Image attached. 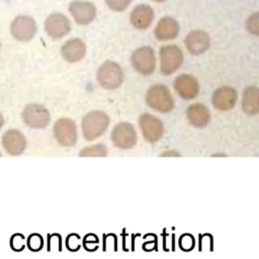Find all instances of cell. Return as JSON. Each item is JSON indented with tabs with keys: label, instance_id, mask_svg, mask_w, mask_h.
I'll return each mask as SVG.
<instances>
[{
	"label": "cell",
	"instance_id": "cell-29",
	"mask_svg": "<svg viewBox=\"0 0 259 259\" xmlns=\"http://www.w3.org/2000/svg\"><path fill=\"white\" fill-rule=\"evenodd\" d=\"M0 156H1V153H0Z\"/></svg>",
	"mask_w": 259,
	"mask_h": 259
},
{
	"label": "cell",
	"instance_id": "cell-11",
	"mask_svg": "<svg viewBox=\"0 0 259 259\" xmlns=\"http://www.w3.org/2000/svg\"><path fill=\"white\" fill-rule=\"evenodd\" d=\"M238 101V93L231 86H221L211 95L212 106L220 111H229L235 107Z\"/></svg>",
	"mask_w": 259,
	"mask_h": 259
},
{
	"label": "cell",
	"instance_id": "cell-7",
	"mask_svg": "<svg viewBox=\"0 0 259 259\" xmlns=\"http://www.w3.org/2000/svg\"><path fill=\"white\" fill-rule=\"evenodd\" d=\"M110 139L116 148L130 150L136 146L138 142V134L134 124L127 121H121L113 126Z\"/></svg>",
	"mask_w": 259,
	"mask_h": 259
},
{
	"label": "cell",
	"instance_id": "cell-26",
	"mask_svg": "<svg viewBox=\"0 0 259 259\" xmlns=\"http://www.w3.org/2000/svg\"><path fill=\"white\" fill-rule=\"evenodd\" d=\"M161 156H162V157H163V156H171V157H174V156H180V154H179L178 152H176V151L171 150V151L163 152V153L161 154Z\"/></svg>",
	"mask_w": 259,
	"mask_h": 259
},
{
	"label": "cell",
	"instance_id": "cell-23",
	"mask_svg": "<svg viewBox=\"0 0 259 259\" xmlns=\"http://www.w3.org/2000/svg\"><path fill=\"white\" fill-rule=\"evenodd\" d=\"M246 29L250 34L259 36V12H255L247 18Z\"/></svg>",
	"mask_w": 259,
	"mask_h": 259
},
{
	"label": "cell",
	"instance_id": "cell-5",
	"mask_svg": "<svg viewBox=\"0 0 259 259\" xmlns=\"http://www.w3.org/2000/svg\"><path fill=\"white\" fill-rule=\"evenodd\" d=\"M160 72L169 76L175 73L183 63V53L176 45L162 46L159 51Z\"/></svg>",
	"mask_w": 259,
	"mask_h": 259
},
{
	"label": "cell",
	"instance_id": "cell-1",
	"mask_svg": "<svg viewBox=\"0 0 259 259\" xmlns=\"http://www.w3.org/2000/svg\"><path fill=\"white\" fill-rule=\"evenodd\" d=\"M147 105L160 113H168L174 109L175 100L170 89L164 84H154L146 92Z\"/></svg>",
	"mask_w": 259,
	"mask_h": 259
},
{
	"label": "cell",
	"instance_id": "cell-14",
	"mask_svg": "<svg viewBox=\"0 0 259 259\" xmlns=\"http://www.w3.org/2000/svg\"><path fill=\"white\" fill-rule=\"evenodd\" d=\"M5 151L11 156L21 155L26 148V139L24 135L15 128L6 131L1 139Z\"/></svg>",
	"mask_w": 259,
	"mask_h": 259
},
{
	"label": "cell",
	"instance_id": "cell-12",
	"mask_svg": "<svg viewBox=\"0 0 259 259\" xmlns=\"http://www.w3.org/2000/svg\"><path fill=\"white\" fill-rule=\"evenodd\" d=\"M11 34L20 41L30 40L36 32L35 21L27 15L17 16L11 23Z\"/></svg>",
	"mask_w": 259,
	"mask_h": 259
},
{
	"label": "cell",
	"instance_id": "cell-19",
	"mask_svg": "<svg viewBox=\"0 0 259 259\" xmlns=\"http://www.w3.org/2000/svg\"><path fill=\"white\" fill-rule=\"evenodd\" d=\"M61 54L67 62L76 63L84 58L86 46L80 38H71L62 46Z\"/></svg>",
	"mask_w": 259,
	"mask_h": 259
},
{
	"label": "cell",
	"instance_id": "cell-24",
	"mask_svg": "<svg viewBox=\"0 0 259 259\" xmlns=\"http://www.w3.org/2000/svg\"><path fill=\"white\" fill-rule=\"evenodd\" d=\"M107 6L114 11L124 10L132 2V0H105Z\"/></svg>",
	"mask_w": 259,
	"mask_h": 259
},
{
	"label": "cell",
	"instance_id": "cell-16",
	"mask_svg": "<svg viewBox=\"0 0 259 259\" xmlns=\"http://www.w3.org/2000/svg\"><path fill=\"white\" fill-rule=\"evenodd\" d=\"M70 13L75 21L81 25H87L93 21L96 15L95 6L86 1H73L69 6Z\"/></svg>",
	"mask_w": 259,
	"mask_h": 259
},
{
	"label": "cell",
	"instance_id": "cell-2",
	"mask_svg": "<svg viewBox=\"0 0 259 259\" xmlns=\"http://www.w3.org/2000/svg\"><path fill=\"white\" fill-rule=\"evenodd\" d=\"M110 123L108 114L102 110H92L86 113L81 122L82 135L85 140L93 141L101 137Z\"/></svg>",
	"mask_w": 259,
	"mask_h": 259
},
{
	"label": "cell",
	"instance_id": "cell-28",
	"mask_svg": "<svg viewBox=\"0 0 259 259\" xmlns=\"http://www.w3.org/2000/svg\"><path fill=\"white\" fill-rule=\"evenodd\" d=\"M154 1H156V2H164L166 0H154Z\"/></svg>",
	"mask_w": 259,
	"mask_h": 259
},
{
	"label": "cell",
	"instance_id": "cell-27",
	"mask_svg": "<svg viewBox=\"0 0 259 259\" xmlns=\"http://www.w3.org/2000/svg\"><path fill=\"white\" fill-rule=\"evenodd\" d=\"M3 124H4V117H3V115L0 112V128L3 126Z\"/></svg>",
	"mask_w": 259,
	"mask_h": 259
},
{
	"label": "cell",
	"instance_id": "cell-25",
	"mask_svg": "<svg viewBox=\"0 0 259 259\" xmlns=\"http://www.w3.org/2000/svg\"><path fill=\"white\" fill-rule=\"evenodd\" d=\"M28 243H29V247L31 249L37 250V249H39L41 247L42 241H41V238L38 237L37 235H32V236H30V238L28 240Z\"/></svg>",
	"mask_w": 259,
	"mask_h": 259
},
{
	"label": "cell",
	"instance_id": "cell-20",
	"mask_svg": "<svg viewBox=\"0 0 259 259\" xmlns=\"http://www.w3.org/2000/svg\"><path fill=\"white\" fill-rule=\"evenodd\" d=\"M154 11L147 4L137 5L132 13H131V22L138 29H146L148 28L153 19H154Z\"/></svg>",
	"mask_w": 259,
	"mask_h": 259
},
{
	"label": "cell",
	"instance_id": "cell-6",
	"mask_svg": "<svg viewBox=\"0 0 259 259\" xmlns=\"http://www.w3.org/2000/svg\"><path fill=\"white\" fill-rule=\"evenodd\" d=\"M138 124L143 138L149 143H157L164 135L165 126L163 121L156 115L145 112L139 116Z\"/></svg>",
	"mask_w": 259,
	"mask_h": 259
},
{
	"label": "cell",
	"instance_id": "cell-8",
	"mask_svg": "<svg viewBox=\"0 0 259 259\" xmlns=\"http://www.w3.org/2000/svg\"><path fill=\"white\" fill-rule=\"evenodd\" d=\"M23 122L31 128H45L51 119L49 110L39 103L27 104L22 110Z\"/></svg>",
	"mask_w": 259,
	"mask_h": 259
},
{
	"label": "cell",
	"instance_id": "cell-10",
	"mask_svg": "<svg viewBox=\"0 0 259 259\" xmlns=\"http://www.w3.org/2000/svg\"><path fill=\"white\" fill-rule=\"evenodd\" d=\"M173 88L176 94L184 100L196 98L200 91L198 80L190 74H180L173 82Z\"/></svg>",
	"mask_w": 259,
	"mask_h": 259
},
{
	"label": "cell",
	"instance_id": "cell-17",
	"mask_svg": "<svg viewBox=\"0 0 259 259\" xmlns=\"http://www.w3.org/2000/svg\"><path fill=\"white\" fill-rule=\"evenodd\" d=\"M180 31V26L178 21L170 16H165L162 17L155 29H154V34L155 37L160 40V41H166V40H172L177 35L179 34Z\"/></svg>",
	"mask_w": 259,
	"mask_h": 259
},
{
	"label": "cell",
	"instance_id": "cell-9",
	"mask_svg": "<svg viewBox=\"0 0 259 259\" xmlns=\"http://www.w3.org/2000/svg\"><path fill=\"white\" fill-rule=\"evenodd\" d=\"M54 136L56 141L63 147H71L75 145L78 132L76 123L69 117H61L54 124Z\"/></svg>",
	"mask_w": 259,
	"mask_h": 259
},
{
	"label": "cell",
	"instance_id": "cell-22",
	"mask_svg": "<svg viewBox=\"0 0 259 259\" xmlns=\"http://www.w3.org/2000/svg\"><path fill=\"white\" fill-rule=\"evenodd\" d=\"M80 157H106L107 148L105 145L99 143L82 149L79 153Z\"/></svg>",
	"mask_w": 259,
	"mask_h": 259
},
{
	"label": "cell",
	"instance_id": "cell-18",
	"mask_svg": "<svg viewBox=\"0 0 259 259\" xmlns=\"http://www.w3.org/2000/svg\"><path fill=\"white\" fill-rule=\"evenodd\" d=\"M186 116L189 123L197 128L205 127L210 121L209 109L199 102L192 103L187 107Z\"/></svg>",
	"mask_w": 259,
	"mask_h": 259
},
{
	"label": "cell",
	"instance_id": "cell-4",
	"mask_svg": "<svg viewBox=\"0 0 259 259\" xmlns=\"http://www.w3.org/2000/svg\"><path fill=\"white\" fill-rule=\"evenodd\" d=\"M132 67L141 75L148 76L155 72L157 66L156 53L152 47L144 46L135 50L131 56Z\"/></svg>",
	"mask_w": 259,
	"mask_h": 259
},
{
	"label": "cell",
	"instance_id": "cell-3",
	"mask_svg": "<svg viewBox=\"0 0 259 259\" xmlns=\"http://www.w3.org/2000/svg\"><path fill=\"white\" fill-rule=\"evenodd\" d=\"M96 79L102 88L114 90L118 88L123 81V71L116 62L105 61L98 68Z\"/></svg>",
	"mask_w": 259,
	"mask_h": 259
},
{
	"label": "cell",
	"instance_id": "cell-15",
	"mask_svg": "<svg viewBox=\"0 0 259 259\" xmlns=\"http://www.w3.org/2000/svg\"><path fill=\"white\" fill-rule=\"evenodd\" d=\"M185 47L191 55L198 56L205 53L210 46V38L206 31L201 29H195L190 31L185 39Z\"/></svg>",
	"mask_w": 259,
	"mask_h": 259
},
{
	"label": "cell",
	"instance_id": "cell-21",
	"mask_svg": "<svg viewBox=\"0 0 259 259\" xmlns=\"http://www.w3.org/2000/svg\"><path fill=\"white\" fill-rule=\"evenodd\" d=\"M241 106L243 111L248 115H256L259 113V88L256 86H248L242 93Z\"/></svg>",
	"mask_w": 259,
	"mask_h": 259
},
{
	"label": "cell",
	"instance_id": "cell-13",
	"mask_svg": "<svg viewBox=\"0 0 259 259\" xmlns=\"http://www.w3.org/2000/svg\"><path fill=\"white\" fill-rule=\"evenodd\" d=\"M47 33L52 38H61L67 35L71 30L70 20L62 13H52L45 22Z\"/></svg>",
	"mask_w": 259,
	"mask_h": 259
}]
</instances>
